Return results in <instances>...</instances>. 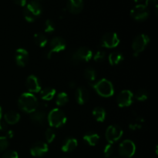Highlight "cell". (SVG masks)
Wrapping results in <instances>:
<instances>
[{"label": "cell", "mask_w": 158, "mask_h": 158, "mask_svg": "<svg viewBox=\"0 0 158 158\" xmlns=\"http://www.w3.org/2000/svg\"><path fill=\"white\" fill-rule=\"evenodd\" d=\"M4 120L5 122L8 124L13 125L18 123L20 120V115L19 113L15 112V111L10 110L8 111L4 115Z\"/></svg>", "instance_id": "19"}, {"label": "cell", "mask_w": 158, "mask_h": 158, "mask_svg": "<svg viewBox=\"0 0 158 158\" xmlns=\"http://www.w3.org/2000/svg\"><path fill=\"white\" fill-rule=\"evenodd\" d=\"M145 6L147 7H153V6H155L156 9L157 8V0H146V5Z\"/></svg>", "instance_id": "36"}, {"label": "cell", "mask_w": 158, "mask_h": 158, "mask_svg": "<svg viewBox=\"0 0 158 158\" xmlns=\"http://www.w3.org/2000/svg\"><path fill=\"white\" fill-rule=\"evenodd\" d=\"M134 101V94L131 90L125 89L121 91L117 97V104L120 107H126L132 104Z\"/></svg>", "instance_id": "12"}, {"label": "cell", "mask_w": 158, "mask_h": 158, "mask_svg": "<svg viewBox=\"0 0 158 158\" xmlns=\"http://www.w3.org/2000/svg\"><path fill=\"white\" fill-rule=\"evenodd\" d=\"M134 2H142L143 0H134Z\"/></svg>", "instance_id": "42"}, {"label": "cell", "mask_w": 158, "mask_h": 158, "mask_svg": "<svg viewBox=\"0 0 158 158\" xmlns=\"http://www.w3.org/2000/svg\"><path fill=\"white\" fill-rule=\"evenodd\" d=\"M150 15L149 9L145 5H137L131 11V15L133 19L142 21L148 18Z\"/></svg>", "instance_id": "10"}, {"label": "cell", "mask_w": 158, "mask_h": 158, "mask_svg": "<svg viewBox=\"0 0 158 158\" xmlns=\"http://www.w3.org/2000/svg\"><path fill=\"white\" fill-rule=\"evenodd\" d=\"M18 104L20 109L28 114H32L39 106L36 97L31 93H24L19 97Z\"/></svg>", "instance_id": "1"}, {"label": "cell", "mask_w": 158, "mask_h": 158, "mask_svg": "<svg viewBox=\"0 0 158 158\" xmlns=\"http://www.w3.org/2000/svg\"><path fill=\"white\" fill-rule=\"evenodd\" d=\"M56 94V89L52 87H46L40 90V97L44 101H49L52 100Z\"/></svg>", "instance_id": "21"}, {"label": "cell", "mask_w": 158, "mask_h": 158, "mask_svg": "<svg viewBox=\"0 0 158 158\" xmlns=\"http://www.w3.org/2000/svg\"><path fill=\"white\" fill-rule=\"evenodd\" d=\"M6 128H7V125H6V122H2L1 120L0 121V131H6Z\"/></svg>", "instance_id": "38"}, {"label": "cell", "mask_w": 158, "mask_h": 158, "mask_svg": "<svg viewBox=\"0 0 158 158\" xmlns=\"http://www.w3.org/2000/svg\"><path fill=\"white\" fill-rule=\"evenodd\" d=\"M2 108L0 106V121L2 120Z\"/></svg>", "instance_id": "41"}, {"label": "cell", "mask_w": 158, "mask_h": 158, "mask_svg": "<svg viewBox=\"0 0 158 158\" xmlns=\"http://www.w3.org/2000/svg\"><path fill=\"white\" fill-rule=\"evenodd\" d=\"M83 140L90 146H95L100 140V136L95 133H89V134H85Z\"/></svg>", "instance_id": "23"}, {"label": "cell", "mask_w": 158, "mask_h": 158, "mask_svg": "<svg viewBox=\"0 0 158 158\" xmlns=\"http://www.w3.org/2000/svg\"><path fill=\"white\" fill-rule=\"evenodd\" d=\"M13 2L19 6H25L26 4V0H13Z\"/></svg>", "instance_id": "37"}, {"label": "cell", "mask_w": 158, "mask_h": 158, "mask_svg": "<svg viewBox=\"0 0 158 158\" xmlns=\"http://www.w3.org/2000/svg\"><path fill=\"white\" fill-rule=\"evenodd\" d=\"M9 146V141L7 137H0V152L5 151Z\"/></svg>", "instance_id": "34"}, {"label": "cell", "mask_w": 158, "mask_h": 158, "mask_svg": "<svg viewBox=\"0 0 158 158\" xmlns=\"http://www.w3.org/2000/svg\"><path fill=\"white\" fill-rule=\"evenodd\" d=\"M49 124L52 127L58 128L63 126L66 122V117L64 113L58 108L52 110L47 116Z\"/></svg>", "instance_id": "3"}, {"label": "cell", "mask_w": 158, "mask_h": 158, "mask_svg": "<svg viewBox=\"0 0 158 158\" xmlns=\"http://www.w3.org/2000/svg\"><path fill=\"white\" fill-rule=\"evenodd\" d=\"M93 116L98 122H103L106 118V111L102 107H95L93 110Z\"/></svg>", "instance_id": "24"}, {"label": "cell", "mask_w": 158, "mask_h": 158, "mask_svg": "<svg viewBox=\"0 0 158 158\" xmlns=\"http://www.w3.org/2000/svg\"><path fill=\"white\" fill-rule=\"evenodd\" d=\"M77 145H78V142H77V139L68 138L63 143L61 149L65 153L72 152L77 148Z\"/></svg>", "instance_id": "20"}, {"label": "cell", "mask_w": 158, "mask_h": 158, "mask_svg": "<svg viewBox=\"0 0 158 158\" xmlns=\"http://www.w3.org/2000/svg\"><path fill=\"white\" fill-rule=\"evenodd\" d=\"M105 57H106V53L103 50H98L94 56V60L95 62L97 63H100L104 60Z\"/></svg>", "instance_id": "31"}, {"label": "cell", "mask_w": 158, "mask_h": 158, "mask_svg": "<svg viewBox=\"0 0 158 158\" xmlns=\"http://www.w3.org/2000/svg\"><path fill=\"white\" fill-rule=\"evenodd\" d=\"M114 148L112 143H108L105 146L104 149H103V154H104V156L106 157H109L112 155L113 153H114Z\"/></svg>", "instance_id": "33"}, {"label": "cell", "mask_w": 158, "mask_h": 158, "mask_svg": "<svg viewBox=\"0 0 158 158\" xmlns=\"http://www.w3.org/2000/svg\"><path fill=\"white\" fill-rule=\"evenodd\" d=\"M6 135H7L8 138H12V137H13V135H14L13 131H11V130H9V131H7V134H6Z\"/></svg>", "instance_id": "39"}, {"label": "cell", "mask_w": 158, "mask_h": 158, "mask_svg": "<svg viewBox=\"0 0 158 158\" xmlns=\"http://www.w3.org/2000/svg\"><path fill=\"white\" fill-rule=\"evenodd\" d=\"M144 121L143 119L141 117H137L135 119L134 122H131L129 124V128L131 131H137V130H140L142 128V123Z\"/></svg>", "instance_id": "28"}, {"label": "cell", "mask_w": 158, "mask_h": 158, "mask_svg": "<svg viewBox=\"0 0 158 158\" xmlns=\"http://www.w3.org/2000/svg\"><path fill=\"white\" fill-rule=\"evenodd\" d=\"M2 158H19L18 153L14 151H9L5 153Z\"/></svg>", "instance_id": "35"}, {"label": "cell", "mask_w": 158, "mask_h": 158, "mask_svg": "<svg viewBox=\"0 0 158 158\" xmlns=\"http://www.w3.org/2000/svg\"><path fill=\"white\" fill-rule=\"evenodd\" d=\"M120 43V40L115 32H107L103 36L101 40V45L102 46L105 48H112L117 47Z\"/></svg>", "instance_id": "11"}, {"label": "cell", "mask_w": 158, "mask_h": 158, "mask_svg": "<svg viewBox=\"0 0 158 158\" xmlns=\"http://www.w3.org/2000/svg\"><path fill=\"white\" fill-rule=\"evenodd\" d=\"M15 63L19 66L23 67L27 64L29 61V52L26 49H23V48L18 49L15 52Z\"/></svg>", "instance_id": "16"}, {"label": "cell", "mask_w": 158, "mask_h": 158, "mask_svg": "<svg viewBox=\"0 0 158 158\" xmlns=\"http://www.w3.org/2000/svg\"><path fill=\"white\" fill-rule=\"evenodd\" d=\"M46 105L41 107V109L37 108L34 112L31 114V120L33 123L40 125H44L46 123V120H47V114L45 111L44 108L46 107Z\"/></svg>", "instance_id": "13"}, {"label": "cell", "mask_w": 158, "mask_h": 158, "mask_svg": "<svg viewBox=\"0 0 158 158\" xmlns=\"http://www.w3.org/2000/svg\"><path fill=\"white\" fill-rule=\"evenodd\" d=\"M83 8V0H69L67 9L73 14L80 13Z\"/></svg>", "instance_id": "18"}, {"label": "cell", "mask_w": 158, "mask_h": 158, "mask_svg": "<svg viewBox=\"0 0 158 158\" xmlns=\"http://www.w3.org/2000/svg\"><path fill=\"white\" fill-rule=\"evenodd\" d=\"M84 77L89 83H93L95 82L96 78H97V73L95 69L93 68H87L84 71Z\"/></svg>", "instance_id": "26"}, {"label": "cell", "mask_w": 158, "mask_h": 158, "mask_svg": "<svg viewBox=\"0 0 158 158\" xmlns=\"http://www.w3.org/2000/svg\"><path fill=\"white\" fill-rule=\"evenodd\" d=\"M42 12V8L40 3L37 2L32 1L27 4L26 7L24 9V17L26 20L29 23H32L35 21L36 17L41 14Z\"/></svg>", "instance_id": "4"}, {"label": "cell", "mask_w": 158, "mask_h": 158, "mask_svg": "<svg viewBox=\"0 0 158 158\" xmlns=\"http://www.w3.org/2000/svg\"><path fill=\"white\" fill-rule=\"evenodd\" d=\"M68 101H69V97H68L67 94H66L64 92H62L57 95L56 100V103L58 106H62L66 105L68 103Z\"/></svg>", "instance_id": "27"}, {"label": "cell", "mask_w": 158, "mask_h": 158, "mask_svg": "<svg viewBox=\"0 0 158 158\" xmlns=\"http://www.w3.org/2000/svg\"><path fill=\"white\" fill-rule=\"evenodd\" d=\"M136 152V145L132 140H125L119 146V154L121 157L131 158Z\"/></svg>", "instance_id": "6"}, {"label": "cell", "mask_w": 158, "mask_h": 158, "mask_svg": "<svg viewBox=\"0 0 158 158\" xmlns=\"http://www.w3.org/2000/svg\"><path fill=\"white\" fill-rule=\"evenodd\" d=\"M123 131L117 125H110L106 131V139L109 143H114L122 137Z\"/></svg>", "instance_id": "7"}, {"label": "cell", "mask_w": 158, "mask_h": 158, "mask_svg": "<svg viewBox=\"0 0 158 158\" xmlns=\"http://www.w3.org/2000/svg\"><path fill=\"white\" fill-rule=\"evenodd\" d=\"M34 42L39 47L43 48L47 44V38L42 33H36L34 35Z\"/></svg>", "instance_id": "25"}, {"label": "cell", "mask_w": 158, "mask_h": 158, "mask_svg": "<svg viewBox=\"0 0 158 158\" xmlns=\"http://www.w3.org/2000/svg\"><path fill=\"white\" fill-rule=\"evenodd\" d=\"M108 60H109L110 64L112 65V66H116V65H118L119 63L123 61V56L121 52L116 51V52H111L110 54Z\"/></svg>", "instance_id": "22"}, {"label": "cell", "mask_w": 158, "mask_h": 158, "mask_svg": "<svg viewBox=\"0 0 158 158\" xmlns=\"http://www.w3.org/2000/svg\"><path fill=\"white\" fill-rule=\"evenodd\" d=\"M48 152V145L42 141L34 143L30 149V153L33 157H42Z\"/></svg>", "instance_id": "15"}, {"label": "cell", "mask_w": 158, "mask_h": 158, "mask_svg": "<svg viewBox=\"0 0 158 158\" xmlns=\"http://www.w3.org/2000/svg\"><path fill=\"white\" fill-rule=\"evenodd\" d=\"M44 30L46 32H52L55 30V25L53 22L50 19H48L45 22L44 24Z\"/></svg>", "instance_id": "32"}, {"label": "cell", "mask_w": 158, "mask_h": 158, "mask_svg": "<svg viewBox=\"0 0 158 158\" xmlns=\"http://www.w3.org/2000/svg\"><path fill=\"white\" fill-rule=\"evenodd\" d=\"M75 98L79 104L83 105L86 103L89 100V92L87 89L83 86L77 88L75 92Z\"/></svg>", "instance_id": "17"}, {"label": "cell", "mask_w": 158, "mask_h": 158, "mask_svg": "<svg viewBox=\"0 0 158 158\" xmlns=\"http://www.w3.org/2000/svg\"><path fill=\"white\" fill-rule=\"evenodd\" d=\"M135 98L136 100H138V101H145V100H148V92L146 89H139V90L136 93Z\"/></svg>", "instance_id": "29"}, {"label": "cell", "mask_w": 158, "mask_h": 158, "mask_svg": "<svg viewBox=\"0 0 158 158\" xmlns=\"http://www.w3.org/2000/svg\"><path fill=\"white\" fill-rule=\"evenodd\" d=\"M66 47V43L65 40L61 37H55L50 42V48L46 54V57L50 59L53 53L60 52L64 50Z\"/></svg>", "instance_id": "9"}, {"label": "cell", "mask_w": 158, "mask_h": 158, "mask_svg": "<svg viewBox=\"0 0 158 158\" xmlns=\"http://www.w3.org/2000/svg\"><path fill=\"white\" fill-rule=\"evenodd\" d=\"M93 56L92 51L87 47H80L73 54L72 62L78 63L80 62H88Z\"/></svg>", "instance_id": "8"}, {"label": "cell", "mask_w": 158, "mask_h": 158, "mask_svg": "<svg viewBox=\"0 0 158 158\" xmlns=\"http://www.w3.org/2000/svg\"><path fill=\"white\" fill-rule=\"evenodd\" d=\"M26 85L28 90L31 94L32 93H39L42 89L41 83H40V80L34 75H30L29 77H28L26 82Z\"/></svg>", "instance_id": "14"}, {"label": "cell", "mask_w": 158, "mask_h": 158, "mask_svg": "<svg viewBox=\"0 0 158 158\" xmlns=\"http://www.w3.org/2000/svg\"><path fill=\"white\" fill-rule=\"evenodd\" d=\"M97 94L103 97H110L114 95V89L111 82L106 79H101L99 81L92 84Z\"/></svg>", "instance_id": "2"}, {"label": "cell", "mask_w": 158, "mask_h": 158, "mask_svg": "<svg viewBox=\"0 0 158 158\" xmlns=\"http://www.w3.org/2000/svg\"><path fill=\"white\" fill-rule=\"evenodd\" d=\"M149 42L150 38L148 35L140 34L136 36L132 43V49L134 56H137L139 54L141 53L146 49Z\"/></svg>", "instance_id": "5"}, {"label": "cell", "mask_w": 158, "mask_h": 158, "mask_svg": "<svg viewBox=\"0 0 158 158\" xmlns=\"http://www.w3.org/2000/svg\"><path fill=\"white\" fill-rule=\"evenodd\" d=\"M56 137L55 132L51 128H49L45 132V138H46V140L47 141V143H52Z\"/></svg>", "instance_id": "30"}, {"label": "cell", "mask_w": 158, "mask_h": 158, "mask_svg": "<svg viewBox=\"0 0 158 158\" xmlns=\"http://www.w3.org/2000/svg\"><path fill=\"white\" fill-rule=\"evenodd\" d=\"M75 86H76V84H75V83H74V82H70V83H69V88H74V87H75Z\"/></svg>", "instance_id": "40"}]
</instances>
